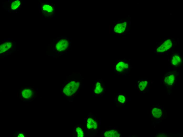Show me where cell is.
I'll return each instance as SVG.
<instances>
[{
	"instance_id": "cell-1",
	"label": "cell",
	"mask_w": 183,
	"mask_h": 137,
	"mask_svg": "<svg viewBox=\"0 0 183 137\" xmlns=\"http://www.w3.org/2000/svg\"><path fill=\"white\" fill-rule=\"evenodd\" d=\"M79 86V82H76L75 81H71L64 86L63 92L67 96H71L76 92Z\"/></svg>"
},
{
	"instance_id": "cell-2",
	"label": "cell",
	"mask_w": 183,
	"mask_h": 137,
	"mask_svg": "<svg viewBox=\"0 0 183 137\" xmlns=\"http://www.w3.org/2000/svg\"><path fill=\"white\" fill-rule=\"evenodd\" d=\"M69 42L67 39H63L58 41L55 47L57 51L62 52L65 50L69 46Z\"/></svg>"
},
{
	"instance_id": "cell-3",
	"label": "cell",
	"mask_w": 183,
	"mask_h": 137,
	"mask_svg": "<svg viewBox=\"0 0 183 137\" xmlns=\"http://www.w3.org/2000/svg\"><path fill=\"white\" fill-rule=\"evenodd\" d=\"M172 45L171 40L167 39L157 48L156 51L158 52H162L166 51L170 48Z\"/></svg>"
},
{
	"instance_id": "cell-4",
	"label": "cell",
	"mask_w": 183,
	"mask_h": 137,
	"mask_svg": "<svg viewBox=\"0 0 183 137\" xmlns=\"http://www.w3.org/2000/svg\"><path fill=\"white\" fill-rule=\"evenodd\" d=\"M42 10L43 14L46 16L50 15L54 11V7L49 4H43L42 7Z\"/></svg>"
},
{
	"instance_id": "cell-5",
	"label": "cell",
	"mask_w": 183,
	"mask_h": 137,
	"mask_svg": "<svg viewBox=\"0 0 183 137\" xmlns=\"http://www.w3.org/2000/svg\"><path fill=\"white\" fill-rule=\"evenodd\" d=\"M175 77V75L174 73L168 74L164 77V84L169 86L172 85L174 82Z\"/></svg>"
},
{
	"instance_id": "cell-6",
	"label": "cell",
	"mask_w": 183,
	"mask_h": 137,
	"mask_svg": "<svg viewBox=\"0 0 183 137\" xmlns=\"http://www.w3.org/2000/svg\"><path fill=\"white\" fill-rule=\"evenodd\" d=\"M151 113L154 118L158 119L161 117L162 114V111L160 107L153 106L151 109Z\"/></svg>"
},
{
	"instance_id": "cell-7",
	"label": "cell",
	"mask_w": 183,
	"mask_h": 137,
	"mask_svg": "<svg viewBox=\"0 0 183 137\" xmlns=\"http://www.w3.org/2000/svg\"><path fill=\"white\" fill-rule=\"evenodd\" d=\"M13 46L12 42H6L1 44L0 46V53H2L7 51Z\"/></svg>"
},
{
	"instance_id": "cell-8",
	"label": "cell",
	"mask_w": 183,
	"mask_h": 137,
	"mask_svg": "<svg viewBox=\"0 0 183 137\" xmlns=\"http://www.w3.org/2000/svg\"><path fill=\"white\" fill-rule=\"evenodd\" d=\"M129 67V64L125 62H118L116 65L115 69L117 71L121 72L128 68Z\"/></svg>"
},
{
	"instance_id": "cell-9",
	"label": "cell",
	"mask_w": 183,
	"mask_h": 137,
	"mask_svg": "<svg viewBox=\"0 0 183 137\" xmlns=\"http://www.w3.org/2000/svg\"><path fill=\"white\" fill-rule=\"evenodd\" d=\"M34 91L33 90L26 88L22 91L21 94L24 98L29 99L33 96Z\"/></svg>"
},
{
	"instance_id": "cell-10",
	"label": "cell",
	"mask_w": 183,
	"mask_h": 137,
	"mask_svg": "<svg viewBox=\"0 0 183 137\" xmlns=\"http://www.w3.org/2000/svg\"><path fill=\"white\" fill-rule=\"evenodd\" d=\"M181 62V58L180 55L176 54L172 56L171 60V63L172 66H177L180 64Z\"/></svg>"
},
{
	"instance_id": "cell-11",
	"label": "cell",
	"mask_w": 183,
	"mask_h": 137,
	"mask_svg": "<svg viewBox=\"0 0 183 137\" xmlns=\"http://www.w3.org/2000/svg\"><path fill=\"white\" fill-rule=\"evenodd\" d=\"M87 126L89 129H95L97 127V124L92 119L89 118L87 120Z\"/></svg>"
},
{
	"instance_id": "cell-12",
	"label": "cell",
	"mask_w": 183,
	"mask_h": 137,
	"mask_svg": "<svg viewBox=\"0 0 183 137\" xmlns=\"http://www.w3.org/2000/svg\"><path fill=\"white\" fill-rule=\"evenodd\" d=\"M104 135L106 137H119L120 136V134L118 131L112 130L106 131Z\"/></svg>"
},
{
	"instance_id": "cell-13",
	"label": "cell",
	"mask_w": 183,
	"mask_h": 137,
	"mask_svg": "<svg viewBox=\"0 0 183 137\" xmlns=\"http://www.w3.org/2000/svg\"><path fill=\"white\" fill-rule=\"evenodd\" d=\"M148 81L147 80H143L140 81L138 84V87L141 91H143L147 87Z\"/></svg>"
},
{
	"instance_id": "cell-14",
	"label": "cell",
	"mask_w": 183,
	"mask_h": 137,
	"mask_svg": "<svg viewBox=\"0 0 183 137\" xmlns=\"http://www.w3.org/2000/svg\"><path fill=\"white\" fill-rule=\"evenodd\" d=\"M103 90V88L101 87L100 83L97 82L96 83L94 92L96 94H99Z\"/></svg>"
},
{
	"instance_id": "cell-15",
	"label": "cell",
	"mask_w": 183,
	"mask_h": 137,
	"mask_svg": "<svg viewBox=\"0 0 183 137\" xmlns=\"http://www.w3.org/2000/svg\"><path fill=\"white\" fill-rule=\"evenodd\" d=\"M21 3V1L17 0L13 2L11 4V8L12 10L16 9L19 6Z\"/></svg>"
},
{
	"instance_id": "cell-16",
	"label": "cell",
	"mask_w": 183,
	"mask_h": 137,
	"mask_svg": "<svg viewBox=\"0 0 183 137\" xmlns=\"http://www.w3.org/2000/svg\"><path fill=\"white\" fill-rule=\"evenodd\" d=\"M76 131L78 137H83L84 136V133L81 128L79 127H77L76 129Z\"/></svg>"
},
{
	"instance_id": "cell-17",
	"label": "cell",
	"mask_w": 183,
	"mask_h": 137,
	"mask_svg": "<svg viewBox=\"0 0 183 137\" xmlns=\"http://www.w3.org/2000/svg\"><path fill=\"white\" fill-rule=\"evenodd\" d=\"M118 99L119 101L122 103H124L126 101L125 97L124 96L122 95H119Z\"/></svg>"
},
{
	"instance_id": "cell-18",
	"label": "cell",
	"mask_w": 183,
	"mask_h": 137,
	"mask_svg": "<svg viewBox=\"0 0 183 137\" xmlns=\"http://www.w3.org/2000/svg\"><path fill=\"white\" fill-rule=\"evenodd\" d=\"M19 137H24L23 135L21 134H19V135L18 136V137H19Z\"/></svg>"
},
{
	"instance_id": "cell-19",
	"label": "cell",
	"mask_w": 183,
	"mask_h": 137,
	"mask_svg": "<svg viewBox=\"0 0 183 137\" xmlns=\"http://www.w3.org/2000/svg\"><path fill=\"white\" fill-rule=\"evenodd\" d=\"M116 23H114V25H115V24H116Z\"/></svg>"
},
{
	"instance_id": "cell-20",
	"label": "cell",
	"mask_w": 183,
	"mask_h": 137,
	"mask_svg": "<svg viewBox=\"0 0 183 137\" xmlns=\"http://www.w3.org/2000/svg\"><path fill=\"white\" fill-rule=\"evenodd\" d=\"M120 22H118V23H120Z\"/></svg>"
},
{
	"instance_id": "cell-21",
	"label": "cell",
	"mask_w": 183,
	"mask_h": 137,
	"mask_svg": "<svg viewBox=\"0 0 183 137\" xmlns=\"http://www.w3.org/2000/svg\"><path fill=\"white\" fill-rule=\"evenodd\" d=\"M116 35H118V34L116 33Z\"/></svg>"
},
{
	"instance_id": "cell-22",
	"label": "cell",
	"mask_w": 183,
	"mask_h": 137,
	"mask_svg": "<svg viewBox=\"0 0 183 137\" xmlns=\"http://www.w3.org/2000/svg\"><path fill=\"white\" fill-rule=\"evenodd\" d=\"M114 22H115V21H114Z\"/></svg>"
}]
</instances>
